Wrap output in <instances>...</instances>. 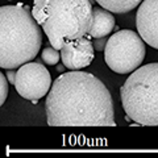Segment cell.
I'll return each instance as SVG.
<instances>
[{
	"mask_svg": "<svg viewBox=\"0 0 158 158\" xmlns=\"http://www.w3.org/2000/svg\"><path fill=\"white\" fill-rule=\"evenodd\" d=\"M50 127H115L110 91L100 79L86 71L62 73L45 102Z\"/></svg>",
	"mask_w": 158,
	"mask_h": 158,
	"instance_id": "1",
	"label": "cell"
},
{
	"mask_svg": "<svg viewBox=\"0 0 158 158\" xmlns=\"http://www.w3.org/2000/svg\"><path fill=\"white\" fill-rule=\"evenodd\" d=\"M40 27L33 15L23 4L0 8L2 69H17L37 57L42 44Z\"/></svg>",
	"mask_w": 158,
	"mask_h": 158,
	"instance_id": "2",
	"label": "cell"
},
{
	"mask_svg": "<svg viewBox=\"0 0 158 158\" xmlns=\"http://www.w3.org/2000/svg\"><path fill=\"white\" fill-rule=\"evenodd\" d=\"M90 0H46L42 29L53 48L61 50L67 40L86 36L92 21Z\"/></svg>",
	"mask_w": 158,
	"mask_h": 158,
	"instance_id": "3",
	"label": "cell"
},
{
	"mask_svg": "<svg viewBox=\"0 0 158 158\" xmlns=\"http://www.w3.org/2000/svg\"><path fill=\"white\" fill-rule=\"evenodd\" d=\"M121 104L133 121L145 127L158 125V62L133 71L120 90Z\"/></svg>",
	"mask_w": 158,
	"mask_h": 158,
	"instance_id": "4",
	"label": "cell"
},
{
	"mask_svg": "<svg viewBox=\"0 0 158 158\" xmlns=\"http://www.w3.org/2000/svg\"><path fill=\"white\" fill-rule=\"evenodd\" d=\"M145 41L136 32L124 29L108 38L104 49L107 66L117 74H129L141 66L145 59Z\"/></svg>",
	"mask_w": 158,
	"mask_h": 158,
	"instance_id": "5",
	"label": "cell"
},
{
	"mask_svg": "<svg viewBox=\"0 0 158 158\" xmlns=\"http://www.w3.org/2000/svg\"><path fill=\"white\" fill-rule=\"evenodd\" d=\"M13 86L24 99L38 100L50 91L52 77L48 69L40 62H28L19 67Z\"/></svg>",
	"mask_w": 158,
	"mask_h": 158,
	"instance_id": "6",
	"label": "cell"
},
{
	"mask_svg": "<svg viewBox=\"0 0 158 158\" xmlns=\"http://www.w3.org/2000/svg\"><path fill=\"white\" fill-rule=\"evenodd\" d=\"M90 36H83L77 40H67L61 49V61L70 70H79L91 65L94 61V45Z\"/></svg>",
	"mask_w": 158,
	"mask_h": 158,
	"instance_id": "7",
	"label": "cell"
},
{
	"mask_svg": "<svg viewBox=\"0 0 158 158\" xmlns=\"http://www.w3.org/2000/svg\"><path fill=\"white\" fill-rule=\"evenodd\" d=\"M136 27L148 45L158 49V0H142L136 15Z\"/></svg>",
	"mask_w": 158,
	"mask_h": 158,
	"instance_id": "8",
	"label": "cell"
},
{
	"mask_svg": "<svg viewBox=\"0 0 158 158\" xmlns=\"http://www.w3.org/2000/svg\"><path fill=\"white\" fill-rule=\"evenodd\" d=\"M113 28H115V17L112 12L103 7L94 8L92 21L87 32L88 36L94 38L107 37L108 34H111Z\"/></svg>",
	"mask_w": 158,
	"mask_h": 158,
	"instance_id": "9",
	"label": "cell"
},
{
	"mask_svg": "<svg viewBox=\"0 0 158 158\" xmlns=\"http://www.w3.org/2000/svg\"><path fill=\"white\" fill-rule=\"evenodd\" d=\"M96 3L112 13H127L140 6L142 0H96Z\"/></svg>",
	"mask_w": 158,
	"mask_h": 158,
	"instance_id": "10",
	"label": "cell"
},
{
	"mask_svg": "<svg viewBox=\"0 0 158 158\" xmlns=\"http://www.w3.org/2000/svg\"><path fill=\"white\" fill-rule=\"evenodd\" d=\"M41 58L42 61L49 66L57 65L58 61L61 59V53H58V49L56 48H45L41 53Z\"/></svg>",
	"mask_w": 158,
	"mask_h": 158,
	"instance_id": "11",
	"label": "cell"
},
{
	"mask_svg": "<svg viewBox=\"0 0 158 158\" xmlns=\"http://www.w3.org/2000/svg\"><path fill=\"white\" fill-rule=\"evenodd\" d=\"M45 3H46V0H34V6L32 9L33 17L36 19V21L40 24V25H42L44 21H45V13H44Z\"/></svg>",
	"mask_w": 158,
	"mask_h": 158,
	"instance_id": "12",
	"label": "cell"
},
{
	"mask_svg": "<svg viewBox=\"0 0 158 158\" xmlns=\"http://www.w3.org/2000/svg\"><path fill=\"white\" fill-rule=\"evenodd\" d=\"M8 96V82L6 81V77L2 73L0 74V104H4Z\"/></svg>",
	"mask_w": 158,
	"mask_h": 158,
	"instance_id": "13",
	"label": "cell"
},
{
	"mask_svg": "<svg viewBox=\"0 0 158 158\" xmlns=\"http://www.w3.org/2000/svg\"><path fill=\"white\" fill-rule=\"evenodd\" d=\"M107 41L108 40L106 37H100V38H95V41L92 42V45H94V49L98 52H102V50H104L106 49V45H107Z\"/></svg>",
	"mask_w": 158,
	"mask_h": 158,
	"instance_id": "14",
	"label": "cell"
},
{
	"mask_svg": "<svg viewBox=\"0 0 158 158\" xmlns=\"http://www.w3.org/2000/svg\"><path fill=\"white\" fill-rule=\"evenodd\" d=\"M16 75H17V71L12 70V69H9L7 71V78H8V82L15 85V82H16Z\"/></svg>",
	"mask_w": 158,
	"mask_h": 158,
	"instance_id": "15",
	"label": "cell"
},
{
	"mask_svg": "<svg viewBox=\"0 0 158 158\" xmlns=\"http://www.w3.org/2000/svg\"><path fill=\"white\" fill-rule=\"evenodd\" d=\"M65 65H63V63H61V65H58L57 66V71H59V73H63V71H65Z\"/></svg>",
	"mask_w": 158,
	"mask_h": 158,
	"instance_id": "16",
	"label": "cell"
},
{
	"mask_svg": "<svg viewBox=\"0 0 158 158\" xmlns=\"http://www.w3.org/2000/svg\"><path fill=\"white\" fill-rule=\"evenodd\" d=\"M90 2H91V3L94 4V3H96V0H90Z\"/></svg>",
	"mask_w": 158,
	"mask_h": 158,
	"instance_id": "17",
	"label": "cell"
}]
</instances>
